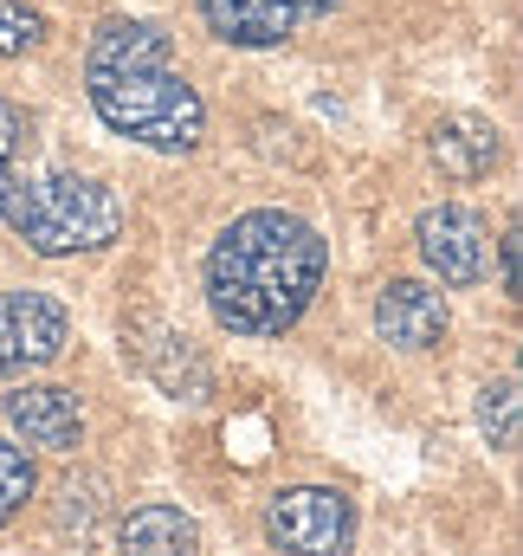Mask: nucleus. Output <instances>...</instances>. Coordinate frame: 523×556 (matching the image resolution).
<instances>
[{
    "mask_svg": "<svg viewBox=\"0 0 523 556\" xmlns=\"http://www.w3.org/2000/svg\"><path fill=\"white\" fill-rule=\"evenodd\" d=\"M323 266L330 253L310 220L284 207H253L207 253V311L233 337H284L310 311Z\"/></svg>",
    "mask_w": 523,
    "mask_h": 556,
    "instance_id": "obj_1",
    "label": "nucleus"
},
{
    "mask_svg": "<svg viewBox=\"0 0 523 556\" xmlns=\"http://www.w3.org/2000/svg\"><path fill=\"white\" fill-rule=\"evenodd\" d=\"M85 91H91V111L130 142L149 149H194L207 137V111L194 98V85L175 72V46L162 26L149 20H104L91 33V52H85Z\"/></svg>",
    "mask_w": 523,
    "mask_h": 556,
    "instance_id": "obj_2",
    "label": "nucleus"
},
{
    "mask_svg": "<svg viewBox=\"0 0 523 556\" xmlns=\"http://www.w3.org/2000/svg\"><path fill=\"white\" fill-rule=\"evenodd\" d=\"M33 253L65 260V253H98L124 233V201L91 181V175H33L7 188V214H0Z\"/></svg>",
    "mask_w": 523,
    "mask_h": 556,
    "instance_id": "obj_3",
    "label": "nucleus"
},
{
    "mask_svg": "<svg viewBox=\"0 0 523 556\" xmlns=\"http://www.w3.org/2000/svg\"><path fill=\"white\" fill-rule=\"evenodd\" d=\"M265 538L284 556H343L356 538V511L330 485H297L265 505Z\"/></svg>",
    "mask_w": 523,
    "mask_h": 556,
    "instance_id": "obj_4",
    "label": "nucleus"
},
{
    "mask_svg": "<svg viewBox=\"0 0 523 556\" xmlns=\"http://www.w3.org/2000/svg\"><path fill=\"white\" fill-rule=\"evenodd\" d=\"M72 337V317L46 291H0V376L46 369Z\"/></svg>",
    "mask_w": 523,
    "mask_h": 556,
    "instance_id": "obj_5",
    "label": "nucleus"
},
{
    "mask_svg": "<svg viewBox=\"0 0 523 556\" xmlns=\"http://www.w3.org/2000/svg\"><path fill=\"white\" fill-rule=\"evenodd\" d=\"M420 260L439 285H479L485 278V260H492V227L472 214V207H426L420 227Z\"/></svg>",
    "mask_w": 523,
    "mask_h": 556,
    "instance_id": "obj_6",
    "label": "nucleus"
},
{
    "mask_svg": "<svg viewBox=\"0 0 523 556\" xmlns=\"http://www.w3.org/2000/svg\"><path fill=\"white\" fill-rule=\"evenodd\" d=\"M0 408L13 420V433L26 446H46V453H78L85 446V415H78V395L59 389V382H20L0 395Z\"/></svg>",
    "mask_w": 523,
    "mask_h": 556,
    "instance_id": "obj_7",
    "label": "nucleus"
},
{
    "mask_svg": "<svg viewBox=\"0 0 523 556\" xmlns=\"http://www.w3.org/2000/svg\"><path fill=\"white\" fill-rule=\"evenodd\" d=\"M446 324H452L446 298H439L433 285H420V278H394V285H382V298H375V330H382V343L407 350V356L433 350V343L446 337Z\"/></svg>",
    "mask_w": 523,
    "mask_h": 556,
    "instance_id": "obj_8",
    "label": "nucleus"
},
{
    "mask_svg": "<svg viewBox=\"0 0 523 556\" xmlns=\"http://www.w3.org/2000/svg\"><path fill=\"white\" fill-rule=\"evenodd\" d=\"M426 155H433L439 175H452V181H479V175L498 168L505 142H498V130H492L485 117H465V111H459V117H439V124H433Z\"/></svg>",
    "mask_w": 523,
    "mask_h": 556,
    "instance_id": "obj_9",
    "label": "nucleus"
},
{
    "mask_svg": "<svg viewBox=\"0 0 523 556\" xmlns=\"http://www.w3.org/2000/svg\"><path fill=\"white\" fill-rule=\"evenodd\" d=\"M117 556H201V531L181 505H136L117 525Z\"/></svg>",
    "mask_w": 523,
    "mask_h": 556,
    "instance_id": "obj_10",
    "label": "nucleus"
},
{
    "mask_svg": "<svg viewBox=\"0 0 523 556\" xmlns=\"http://www.w3.org/2000/svg\"><path fill=\"white\" fill-rule=\"evenodd\" d=\"M201 20L227 39V46H278L297 13L291 0H201Z\"/></svg>",
    "mask_w": 523,
    "mask_h": 556,
    "instance_id": "obj_11",
    "label": "nucleus"
},
{
    "mask_svg": "<svg viewBox=\"0 0 523 556\" xmlns=\"http://www.w3.org/2000/svg\"><path fill=\"white\" fill-rule=\"evenodd\" d=\"M104 511H111V485H104V479H72V485L59 492V505H52V525H59L65 538H98Z\"/></svg>",
    "mask_w": 523,
    "mask_h": 556,
    "instance_id": "obj_12",
    "label": "nucleus"
},
{
    "mask_svg": "<svg viewBox=\"0 0 523 556\" xmlns=\"http://www.w3.org/2000/svg\"><path fill=\"white\" fill-rule=\"evenodd\" d=\"M479 427H485L492 446H505V453L518 446V382H511V376L479 389Z\"/></svg>",
    "mask_w": 523,
    "mask_h": 556,
    "instance_id": "obj_13",
    "label": "nucleus"
},
{
    "mask_svg": "<svg viewBox=\"0 0 523 556\" xmlns=\"http://www.w3.org/2000/svg\"><path fill=\"white\" fill-rule=\"evenodd\" d=\"M39 492V472H33V459L13 446V440H0V525H13L20 511H26V498Z\"/></svg>",
    "mask_w": 523,
    "mask_h": 556,
    "instance_id": "obj_14",
    "label": "nucleus"
},
{
    "mask_svg": "<svg viewBox=\"0 0 523 556\" xmlns=\"http://www.w3.org/2000/svg\"><path fill=\"white\" fill-rule=\"evenodd\" d=\"M46 39V20L26 0H0V59H26Z\"/></svg>",
    "mask_w": 523,
    "mask_h": 556,
    "instance_id": "obj_15",
    "label": "nucleus"
},
{
    "mask_svg": "<svg viewBox=\"0 0 523 556\" xmlns=\"http://www.w3.org/2000/svg\"><path fill=\"white\" fill-rule=\"evenodd\" d=\"M20 142H26V111H20L13 98H0V162H7Z\"/></svg>",
    "mask_w": 523,
    "mask_h": 556,
    "instance_id": "obj_16",
    "label": "nucleus"
},
{
    "mask_svg": "<svg viewBox=\"0 0 523 556\" xmlns=\"http://www.w3.org/2000/svg\"><path fill=\"white\" fill-rule=\"evenodd\" d=\"M498 266H505V291H518V227L498 240Z\"/></svg>",
    "mask_w": 523,
    "mask_h": 556,
    "instance_id": "obj_17",
    "label": "nucleus"
},
{
    "mask_svg": "<svg viewBox=\"0 0 523 556\" xmlns=\"http://www.w3.org/2000/svg\"><path fill=\"white\" fill-rule=\"evenodd\" d=\"M336 0H291V13H330Z\"/></svg>",
    "mask_w": 523,
    "mask_h": 556,
    "instance_id": "obj_18",
    "label": "nucleus"
},
{
    "mask_svg": "<svg viewBox=\"0 0 523 556\" xmlns=\"http://www.w3.org/2000/svg\"><path fill=\"white\" fill-rule=\"evenodd\" d=\"M7 188H13V175H7V162H0V214H7Z\"/></svg>",
    "mask_w": 523,
    "mask_h": 556,
    "instance_id": "obj_19",
    "label": "nucleus"
}]
</instances>
